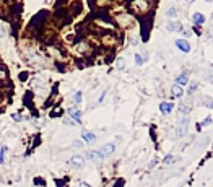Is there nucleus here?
<instances>
[{
	"label": "nucleus",
	"instance_id": "1",
	"mask_svg": "<svg viewBox=\"0 0 213 187\" xmlns=\"http://www.w3.org/2000/svg\"><path fill=\"white\" fill-rule=\"evenodd\" d=\"M114 150H116V145H114V143H107V145L102 146L101 150H98V151H91L90 155H88V158H90V160H104L106 156L112 155Z\"/></svg>",
	"mask_w": 213,
	"mask_h": 187
},
{
	"label": "nucleus",
	"instance_id": "2",
	"mask_svg": "<svg viewBox=\"0 0 213 187\" xmlns=\"http://www.w3.org/2000/svg\"><path fill=\"white\" fill-rule=\"evenodd\" d=\"M187 129H189V117H182L181 122H179V125L176 127V137L177 138L184 137V135L187 133Z\"/></svg>",
	"mask_w": 213,
	"mask_h": 187
},
{
	"label": "nucleus",
	"instance_id": "3",
	"mask_svg": "<svg viewBox=\"0 0 213 187\" xmlns=\"http://www.w3.org/2000/svg\"><path fill=\"white\" fill-rule=\"evenodd\" d=\"M150 28H151V18H143L142 20V36H143V41H148Z\"/></svg>",
	"mask_w": 213,
	"mask_h": 187
},
{
	"label": "nucleus",
	"instance_id": "4",
	"mask_svg": "<svg viewBox=\"0 0 213 187\" xmlns=\"http://www.w3.org/2000/svg\"><path fill=\"white\" fill-rule=\"evenodd\" d=\"M46 16H47V13H46V12L38 13V15L33 18V21H31V26H41V25L44 23V18H46Z\"/></svg>",
	"mask_w": 213,
	"mask_h": 187
},
{
	"label": "nucleus",
	"instance_id": "5",
	"mask_svg": "<svg viewBox=\"0 0 213 187\" xmlns=\"http://www.w3.org/2000/svg\"><path fill=\"white\" fill-rule=\"evenodd\" d=\"M176 46H177V49H179V50H182V52H189V50H191V44H189L186 39H177Z\"/></svg>",
	"mask_w": 213,
	"mask_h": 187
},
{
	"label": "nucleus",
	"instance_id": "6",
	"mask_svg": "<svg viewBox=\"0 0 213 187\" xmlns=\"http://www.w3.org/2000/svg\"><path fill=\"white\" fill-rule=\"evenodd\" d=\"M70 166H73V168H82L83 164H85V158L83 156H73V158H70Z\"/></svg>",
	"mask_w": 213,
	"mask_h": 187
},
{
	"label": "nucleus",
	"instance_id": "7",
	"mask_svg": "<svg viewBox=\"0 0 213 187\" xmlns=\"http://www.w3.org/2000/svg\"><path fill=\"white\" fill-rule=\"evenodd\" d=\"M172 106L171 103H161L159 104V111H161V114H169V112L172 111Z\"/></svg>",
	"mask_w": 213,
	"mask_h": 187
},
{
	"label": "nucleus",
	"instance_id": "8",
	"mask_svg": "<svg viewBox=\"0 0 213 187\" xmlns=\"http://www.w3.org/2000/svg\"><path fill=\"white\" fill-rule=\"evenodd\" d=\"M187 77H189V73L184 72L182 75H179V77L176 78V85H179V86H182V85H187Z\"/></svg>",
	"mask_w": 213,
	"mask_h": 187
},
{
	"label": "nucleus",
	"instance_id": "9",
	"mask_svg": "<svg viewBox=\"0 0 213 187\" xmlns=\"http://www.w3.org/2000/svg\"><path fill=\"white\" fill-rule=\"evenodd\" d=\"M83 140L86 141V143H91V141H94L96 140V135L94 133H91V132H83Z\"/></svg>",
	"mask_w": 213,
	"mask_h": 187
},
{
	"label": "nucleus",
	"instance_id": "10",
	"mask_svg": "<svg viewBox=\"0 0 213 187\" xmlns=\"http://www.w3.org/2000/svg\"><path fill=\"white\" fill-rule=\"evenodd\" d=\"M171 94L176 96V98H181L182 96V88L179 86V85H174V86L171 88Z\"/></svg>",
	"mask_w": 213,
	"mask_h": 187
},
{
	"label": "nucleus",
	"instance_id": "11",
	"mask_svg": "<svg viewBox=\"0 0 213 187\" xmlns=\"http://www.w3.org/2000/svg\"><path fill=\"white\" fill-rule=\"evenodd\" d=\"M194 23L195 25H203L205 23V16L202 13H195L194 15Z\"/></svg>",
	"mask_w": 213,
	"mask_h": 187
},
{
	"label": "nucleus",
	"instance_id": "12",
	"mask_svg": "<svg viewBox=\"0 0 213 187\" xmlns=\"http://www.w3.org/2000/svg\"><path fill=\"white\" fill-rule=\"evenodd\" d=\"M169 30L171 31H182V25L179 21H171L169 23Z\"/></svg>",
	"mask_w": 213,
	"mask_h": 187
},
{
	"label": "nucleus",
	"instance_id": "13",
	"mask_svg": "<svg viewBox=\"0 0 213 187\" xmlns=\"http://www.w3.org/2000/svg\"><path fill=\"white\" fill-rule=\"evenodd\" d=\"M68 114H70L77 122H80V111H77V109H70V111H68Z\"/></svg>",
	"mask_w": 213,
	"mask_h": 187
},
{
	"label": "nucleus",
	"instance_id": "14",
	"mask_svg": "<svg viewBox=\"0 0 213 187\" xmlns=\"http://www.w3.org/2000/svg\"><path fill=\"white\" fill-rule=\"evenodd\" d=\"M179 109H181V112H182V114H189V112H191V106L181 104V106H179Z\"/></svg>",
	"mask_w": 213,
	"mask_h": 187
},
{
	"label": "nucleus",
	"instance_id": "15",
	"mask_svg": "<svg viewBox=\"0 0 213 187\" xmlns=\"http://www.w3.org/2000/svg\"><path fill=\"white\" fill-rule=\"evenodd\" d=\"M73 7H75V8H73V13H75V15L80 13V10H82V5H80V3H75Z\"/></svg>",
	"mask_w": 213,
	"mask_h": 187
},
{
	"label": "nucleus",
	"instance_id": "16",
	"mask_svg": "<svg viewBox=\"0 0 213 187\" xmlns=\"http://www.w3.org/2000/svg\"><path fill=\"white\" fill-rule=\"evenodd\" d=\"M176 15H177L176 8H171V10H168V16H171V18H172V16H176Z\"/></svg>",
	"mask_w": 213,
	"mask_h": 187
},
{
	"label": "nucleus",
	"instance_id": "17",
	"mask_svg": "<svg viewBox=\"0 0 213 187\" xmlns=\"http://www.w3.org/2000/svg\"><path fill=\"white\" fill-rule=\"evenodd\" d=\"M135 62H137V64H139V65H142V64H143V59H142V55H139V54H137V55H135Z\"/></svg>",
	"mask_w": 213,
	"mask_h": 187
},
{
	"label": "nucleus",
	"instance_id": "18",
	"mask_svg": "<svg viewBox=\"0 0 213 187\" xmlns=\"http://www.w3.org/2000/svg\"><path fill=\"white\" fill-rule=\"evenodd\" d=\"M172 160H174V156H172V155H168V156L164 158V163H166V164H169Z\"/></svg>",
	"mask_w": 213,
	"mask_h": 187
},
{
	"label": "nucleus",
	"instance_id": "19",
	"mask_svg": "<svg viewBox=\"0 0 213 187\" xmlns=\"http://www.w3.org/2000/svg\"><path fill=\"white\" fill-rule=\"evenodd\" d=\"M82 101V93H77L75 94V103H80Z\"/></svg>",
	"mask_w": 213,
	"mask_h": 187
},
{
	"label": "nucleus",
	"instance_id": "20",
	"mask_svg": "<svg viewBox=\"0 0 213 187\" xmlns=\"http://www.w3.org/2000/svg\"><path fill=\"white\" fill-rule=\"evenodd\" d=\"M195 90H197V83H192V86L189 88V93H194Z\"/></svg>",
	"mask_w": 213,
	"mask_h": 187
},
{
	"label": "nucleus",
	"instance_id": "21",
	"mask_svg": "<svg viewBox=\"0 0 213 187\" xmlns=\"http://www.w3.org/2000/svg\"><path fill=\"white\" fill-rule=\"evenodd\" d=\"M120 185H124V181L122 179H117V182H116V185H114V187H120Z\"/></svg>",
	"mask_w": 213,
	"mask_h": 187
},
{
	"label": "nucleus",
	"instance_id": "22",
	"mask_svg": "<svg viewBox=\"0 0 213 187\" xmlns=\"http://www.w3.org/2000/svg\"><path fill=\"white\" fill-rule=\"evenodd\" d=\"M210 122H211V119H210V117H207V119H205V121H203V125H208V124H210Z\"/></svg>",
	"mask_w": 213,
	"mask_h": 187
},
{
	"label": "nucleus",
	"instance_id": "23",
	"mask_svg": "<svg viewBox=\"0 0 213 187\" xmlns=\"http://www.w3.org/2000/svg\"><path fill=\"white\" fill-rule=\"evenodd\" d=\"M117 65H119V69H122V67H124V60H119Z\"/></svg>",
	"mask_w": 213,
	"mask_h": 187
},
{
	"label": "nucleus",
	"instance_id": "24",
	"mask_svg": "<svg viewBox=\"0 0 213 187\" xmlns=\"http://www.w3.org/2000/svg\"><path fill=\"white\" fill-rule=\"evenodd\" d=\"M80 187H90V185L86 184V182H82V184H80Z\"/></svg>",
	"mask_w": 213,
	"mask_h": 187
},
{
	"label": "nucleus",
	"instance_id": "25",
	"mask_svg": "<svg viewBox=\"0 0 213 187\" xmlns=\"http://www.w3.org/2000/svg\"><path fill=\"white\" fill-rule=\"evenodd\" d=\"M64 2H65V0H57V5H62Z\"/></svg>",
	"mask_w": 213,
	"mask_h": 187
},
{
	"label": "nucleus",
	"instance_id": "26",
	"mask_svg": "<svg viewBox=\"0 0 213 187\" xmlns=\"http://www.w3.org/2000/svg\"><path fill=\"white\" fill-rule=\"evenodd\" d=\"M207 2H211V0H207Z\"/></svg>",
	"mask_w": 213,
	"mask_h": 187
}]
</instances>
